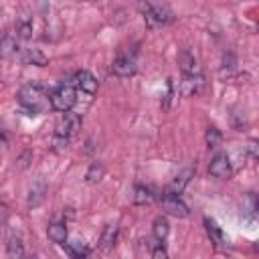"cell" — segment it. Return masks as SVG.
<instances>
[{
	"instance_id": "cell-24",
	"label": "cell",
	"mask_w": 259,
	"mask_h": 259,
	"mask_svg": "<svg viewBox=\"0 0 259 259\" xmlns=\"http://www.w3.org/2000/svg\"><path fill=\"white\" fill-rule=\"evenodd\" d=\"M150 243V241H148ZM150 255L152 257H156V259H164V257H168V251L164 249V245H162V241H158V243H150Z\"/></svg>"
},
{
	"instance_id": "cell-5",
	"label": "cell",
	"mask_w": 259,
	"mask_h": 259,
	"mask_svg": "<svg viewBox=\"0 0 259 259\" xmlns=\"http://www.w3.org/2000/svg\"><path fill=\"white\" fill-rule=\"evenodd\" d=\"M136 59L132 55H117L111 63V71L117 75V77H130L136 73Z\"/></svg>"
},
{
	"instance_id": "cell-1",
	"label": "cell",
	"mask_w": 259,
	"mask_h": 259,
	"mask_svg": "<svg viewBox=\"0 0 259 259\" xmlns=\"http://www.w3.org/2000/svg\"><path fill=\"white\" fill-rule=\"evenodd\" d=\"M18 101L30 111H42L47 107V93L40 85H24L18 91Z\"/></svg>"
},
{
	"instance_id": "cell-17",
	"label": "cell",
	"mask_w": 259,
	"mask_h": 259,
	"mask_svg": "<svg viewBox=\"0 0 259 259\" xmlns=\"http://www.w3.org/2000/svg\"><path fill=\"white\" fill-rule=\"evenodd\" d=\"M103 174H105V166L101 162H93L85 172V180H87V184H97L103 178Z\"/></svg>"
},
{
	"instance_id": "cell-19",
	"label": "cell",
	"mask_w": 259,
	"mask_h": 259,
	"mask_svg": "<svg viewBox=\"0 0 259 259\" xmlns=\"http://www.w3.org/2000/svg\"><path fill=\"white\" fill-rule=\"evenodd\" d=\"M6 253H8V257H12V259L24 255V245H22L20 237H14V235H12V237L8 239V243H6Z\"/></svg>"
},
{
	"instance_id": "cell-16",
	"label": "cell",
	"mask_w": 259,
	"mask_h": 259,
	"mask_svg": "<svg viewBox=\"0 0 259 259\" xmlns=\"http://www.w3.org/2000/svg\"><path fill=\"white\" fill-rule=\"evenodd\" d=\"M45 192H47V186L42 184V182H38V184H32V188L28 190V206H38L42 200H45Z\"/></svg>"
},
{
	"instance_id": "cell-21",
	"label": "cell",
	"mask_w": 259,
	"mask_h": 259,
	"mask_svg": "<svg viewBox=\"0 0 259 259\" xmlns=\"http://www.w3.org/2000/svg\"><path fill=\"white\" fill-rule=\"evenodd\" d=\"M204 140H206V146H208L210 150H214V148H219V146L223 144V136H221V132H219L214 125H208V127H206Z\"/></svg>"
},
{
	"instance_id": "cell-3",
	"label": "cell",
	"mask_w": 259,
	"mask_h": 259,
	"mask_svg": "<svg viewBox=\"0 0 259 259\" xmlns=\"http://www.w3.org/2000/svg\"><path fill=\"white\" fill-rule=\"evenodd\" d=\"M79 127H81V115L71 113V111H63V115L55 123V136L71 138Z\"/></svg>"
},
{
	"instance_id": "cell-4",
	"label": "cell",
	"mask_w": 259,
	"mask_h": 259,
	"mask_svg": "<svg viewBox=\"0 0 259 259\" xmlns=\"http://www.w3.org/2000/svg\"><path fill=\"white\" fill-rule=\"evenodd\" d=\"M160 206H162V210H166V212L172 214V217H178V219L188 217V206H186V204L178 198V194H174V192L162 194V196H160Z\"/></svg>"
},
{
	"instance_id": "cell-22",
	"label": "cell",
	"mask_w": 259,
	"mask_h": 259,
	"mask_svg": "<svg viewBox=\"0 0 259 259\" xmlns=\"http://www.w3.org/2000/svg\"><path fill=\"white\" fill-rule=\"evenodd\" d=\"M16 36L22 38V40L32 36V22L28 18H18V22H16Z\"/></svg>"
},
{
	"instance_id": "cell-2",
	"label": "cell",
	"mask_w": 259,
	"mask_h": 259,
	"mask_svg": "<svg viewBox=\"0 0 259 259\" xmlns=\"http://www.w3.org/2000/svg\"><path fill=\"white\" fill-rule=\"evenodd\" d=\"M49 101H51V107L57 109V111H71V107L77 101V91L71 85H65L63 83V85H59L49 95Z\"/></svg>"
},
{
	"instance_id": "cell-15",
	"label": "cell",
	"mask_w": 259,
	"mask_h": 259,
	"mask_svg": "<svg viewBox=\"0 0 259 259\" xmlns=\"http://www.w3.org/2000/svg\"><path fill=\"white\" fill-rule=\"evenodd\" d=\"M168 233H170V225H168V221H166L164 217L154 219V225H152V235H154V239L164 243L166 237H168Z\"/></svg>"
},
{
	"instance_id": "cell-14",
	"label": "cell",
	"mask_w": 259,
	"mask_h": 259,
	"mask_svg": "<svg viewBox=\"0 0 259 259\" xmlns=\"http://www.w3.org/2000/svg\"><path fill=\"white\" fill-rule=\"evenodd\" d=\"M115 239H117V225H107L101 233V239H99V249L101 251H109L113 245H115Z\"/></svg>"
},
{
	"instance_id": "cell-9",
	"label": "cell",
	"mask_w": 259,
	"mask_h": 259,
	"mask_svg": "<svg viewBox=\"0 0 259 259\" xmlns=\"http://www.w3.org/2000/svg\"><path fill=\"white\" fill-rule=\"evenodd\" d=\"M194 176V168H182L174 178H172V182H170V192H174V194H180L186 186H188V182H190V178Z\"/></svg>"
},
{
	"instance_id": "cell-7",
	"label": "cell",
	"mask_w": 259,
	"mask_h": 259,
	"mask_svg": "<svg viewBox=\"0 0 259 259\" xmlns=\"http://www.w3.org/2000/svg\"><path fill=\"white\" fill-rule=\"evenodd\" d=\"M204 85V77L200 73H194V75H184L182 83H180V93L184 97H192L196 95Z\"/></svg>"
},
{
	"instance_id": "cell-12",
	"label": "cell",
	"mask_w": 259,
	"mask_h": 259,
	"mask_svg": "<svg viewBox=\"0 0 259 259\" xmlns=\"http://www.w3.org/2000/svg\"><path fill=\"white\" fill-rule=\"evenodd\" d=\"M22 63L24 65H36V67H45L47 65V55L40 51V49H24L22 53Z\"/></svg>"
},
{
	"instance_id": "cell-18",
	"label": "cell",
	"mask_w": 259,
	"mask_h": 259,
	"mask_svg": "<svg viewBox=\"0 0 259 259\" xmlns=\"http://www.w3.org/2000/svg\"><path fill=\"white\" fill-rule=\"evenodd\" d=\"M132 200H134L136 204H146V202L152 200V190H150L148 186H144V184H136V186H134Z\"/></svg>"
},
{
	"instance_id": "cell-6",
	"label": "cell",
	"mask_w": 259,
	"mask_h": 259,
	"mask_svg": "<svg viewBox=\"0 0 259 259\" xmlns=\"http://www.w3.org/2000/svg\"><path fill=\"white\" fill-rule=\"evenodd\" d=\"M208 172L214 176V178H229L233 168H231V160L227 154H217L210 164H208Z\"/></svg>"
},
{
	"instance_id": "cell-26",
	"label": "cell",
	"mask_w": 259,
	"mask_h": 259,
	"mask_svg": "<svg viewBox=\"0 0 259 259\" xmlns=\"http://www.w3.org/2000/svg\"><path fill=\"white\" fill-rule=\"evenodd\" d=\"M85 2H95V0H85Z\"/></svg>"
},
{
	"instance_id": "cell-11",
	"label": "cell",
	"mask_w": 259,
	"mask_h": 259,
	"mask_svg": "<svg viewBox=\"0 0 259 259\" xmlns=\"http://www.w3.org/2000/svg\"><path fill=\"white\" fill-rule=\"evenodd\" d=\"M75 83H77V87L81 91H85L89 95H93L97 91V79L89 71H77L75 73Z\"/></svg>"
},
{
	"instance_id": "cell-8",
	"label": "cell",
	"mask_w": 259,
	"mask_h": 259,
	"mask_svg": "<svg viewBox=\"0 0 259 259\" xmlns=\"http://www.w3.org/2000/svg\"><path fill=\"white\" fill-rule=\"evenodd\" d=\"M16 40H18V36H14L10 32L0 36V59L2 61H8V59H12L16 55V51H18V42Z\"/></svg>"
},
{
	"instance_id": "cell-13",
	"label": "cell",
	"mask_w": 259,
	"mask_h": 259,
	"mask_svg": "<svg viewBox=\"0 0 259 259\" xmlns=\"http://www.w3.org/2000/svg\"><path fill=\"white\" fill-rule=\"evenodd\" d=\"M47 235H49V239L53 243L65 245V241H67V227H65V223H51L47 227Z\"/></svg>"
},
{
	"instance_id": "cell-25",
	"label": "cell",
	"mask_w": 259,
	"mask_h": 259,
	"mask_svg": "<svg viewBox=\"0 0 259 259\" xmlns=\"http://www.w3.org/2000/svg\"><path fill=\"white\" fill-rule=\"evenodd\" d=\"M237 65V57L233 53H225L223 55V73H231Z\"/></svg>"
},
{
	"instance_id": "cell-10",
	"label": "cell",
	"mask_w": 259,
	"mask_h": 259,
	"mask_svg": "<svg viewBox=\"0 0 259 259\" xmlns=\"http://www.w3.org/2000/svg\"><path fill=\"white\" fill-rule=\"evenodd\" d=\"M178 65H180V71H182V75H194V73H200V69H198V63H196V59H194V55L190 53V51H180V55H178Z\"/></svg>"
},
{
	"instance_id": "cell-20",
	"label": "cell",
	"mask_w": 259,
	"mask_h": 259,
	"mask_svg": "<svg viewBox=\"0 0 259 259\" xmlns=\"http://www.w3.org/2000/svg\"><path fill=\"white\" fill-rule=\"evenodd\" d=\"M204 225H206V233H208V237L214 241V243H225L227 241V237H225V233L221 231V227L214 223V221H210V219H204Z\"/></svg>"
},
{
	"instance_id": "cell-23",
	"label": "cell",
	"mask_w": 259,
	"mask_h": 259,
	"mask_svg": "<svg viewBox=\"0 0 259 259\" xmlns=\"http://www.w3.org/2000/svg\"><path fill=\"white\" fill-rule=\"evenodd\" d=\"M65 249H67V253H69L71 257H87V255H89V249H87L83 243H79V241L69 243Z\"/></svg>"
}]
</instances>
